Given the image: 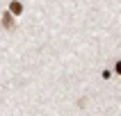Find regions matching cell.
<instances>
[{
    "mask_svg": "<svg viewBox=\"0 0 121 116\" xmlns=\"http://www.w3.org/2000/svg\"><path fill=\"white\" fill-rule=\"evenodd\" d=\"M7 12L12 14V16H18V14L23 12V5H21L18 0H12V2H9V9H7Z\"/></svg>",
    "mask_w": 121,
    "mask_h": 116,
    "instance_id": "6da1fadb",
    "label": "cell"
},
{
    "mask_svg": "<svg viewBox=\"0 0 121 116\" xmlns=\"http://www.w3.org/2000/svg\"><path fill=\"white\" fill-rule=\"evenodd\" d=\"M2 27H7V30H12V27H14V18H12V14H9V12L2 14Z\"/></svg>",
    "mask_w": 121,
    "mask_h": 116,
    "instance_id": "7a4b0ae2",
    "label": "cell"
},
{
    "mask_svg": "<svg viewBox=\"0 0 121 116\" xmlns=\"http://www.w3.org/2000/svg\"><path fill=\"white\" fill-rule=\"evenodd\" d=\"M117 73L121 75V61H119V64H117Z\"/></svg>",
    "mask_w": 121,
    "mask_h": 116,
    "instance_id": "3957f363",
    "label": "cell"
}]
</instances>
